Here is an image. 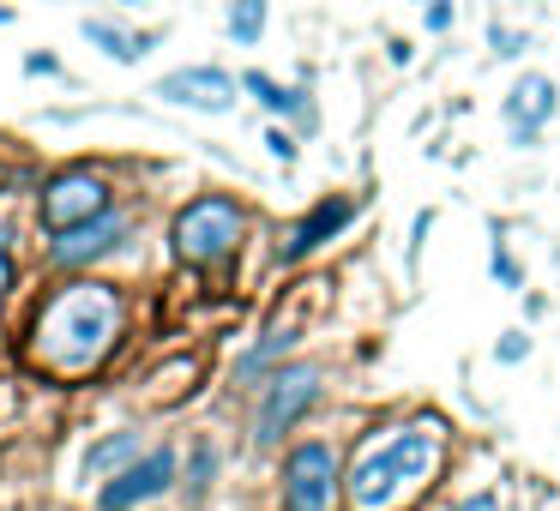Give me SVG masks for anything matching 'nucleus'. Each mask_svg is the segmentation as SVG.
I'll return each instance as SVG.
<instances>
[{
    "instance_id": "20",
    "label": "nucleus",
    "mask_w": 560,
    "mask_h": 511,
    "mask_svg": "<svg viewBox=\"0 0 560 511\" xmlns=\"http://www.w3.org/2000/svg\"><path fill=\"white\" fill-rule=\"evenodd\" d=\"M428 31H452V0H434V7H428Z\"/></svg>"
},
{
    "instance_id": "24",
    "label": "nucleus",
    "mask_w": 560,
    "mask_h": 511,
    "mask_svg": "<svg viewBox=\"0 0 560 511\" xmlns=\"http://www.w3.org/2000/svg\"><path fill=\"white\" fill-rule=\"evenodd\" d=\"M115 7H145V0H115Z\"/></svg>"
},
{
    "instance_id": "15",
    "label": "nucleus",
    "mask_w": 560,
    "mask_h": 511,
    "mask_svg": "<svg viewBox=\"0 0 560 511\" xmlns=\"http://www.w3.org/2000/svg\"><path fill=\"white\" fill-rule=\"evenodd\" d=\"M290 349H295V331H271L266 343H254V349L242 355V379H254L259 367H271L278 355H290Z\"/></svg>"
},
{
    "instance_id": "5",
    "label": "nucleus",
    "mask_w": 560,
    "mask_h": 511,
    "mask_svg": "<svg viewBox=\"0 0 560 511\" xmlns=\"http://www.w3.org/2000/svg\"><path fill=\"white\" fill-rule=\"evenodd\" d=\"M314 397H319V373H314V367H283V373L266 385V397H259L254 439H259V445L283 439V433H290V427L302 421L307 409H314Z\"/></svg>"
},
{
    "instance_id": "6",
    "label": "nucleus",
    "mask_w": 560,
    "mask_h": 511,
    "mask_svg": "<svg viewBox=\"0 0 560 511\" xmlns=\"http://www.w3.org/2000/svg\"><path fill=\"white\" fill-rule=\"evenodd\" d=\"M331 499H338L331 445H295L283 463V511H331Z\"/></svg>"
},
{
    "instance_id": "23",
    "label": "nucleus",
    "mask_w": 560,
    "mask_h": 511,
    "mask_svg": "<svg viewBox=\"0 0 560 511\" xmlns=\"http://www.w3.org/2000/svg\"><path fill=\"white\" fill-rule=\"evenodd\" d=\"M458 511H500V499H494V494H476V499H464Z\"/></svg>"
},
{
    "instance_id": "11",
    "label": "nucleus",
    "mask_w": 560,
    "mask_h": 511,
    "mask_svg": "<svg viewBox=\"0 0 560 511\" xmlns=\"http://www.w3.org/2000/svg\"><path fill=\"white\" fill-rule=\"evenodd\" d=\"M548 115H555V79H548V73L518 79V85H512V97H506L512 133H518V139H536V127H542Z\"/></svg>"
},
{
    "instance_id": "18",
    "label": "nucleus",
    "mask_w": 560,
    "mask_h": 511,
    "mask_svg": "<svg viewBox=\"0 0 560 511\" xmlns=\"http://www.w3.org/2000/svg\"><path fill=\"white\" fill-rule=\"evenodd\" d=\"M494 277L506 283V289H518V265H512V253H506V247H494Z\"/></svg>"
},
{
    "instance_id": "12",
    "label": "nucleus",
    "mask_w": 560,
    "mask_h": 511,
    "mask_svg": "<svg viewBox=\"0 0 560 511\" xmlns=\"http://www.w3.org/2000/svg\"><path fill=\"white\" fill-rule=\"evenodd\" d=\"M85 37L97 43L103 55H115V61H145L151 49H158V37L151 31H121V25H109V19H85Z\"/></svg>"
},
{
    "instance_id": "10",
    "label": "nucleus",
    "mask_w": 560,
    "mask_h": 511,
    "mask_svg": "<svg viewBox=\"0 0 560 511\" xmlns=\"http://www.w3.org/2000/svg\"><path fill=\"white\" fill-rule=\"evenodd\" d=\"M350 217H355V199H343V193H338V199H319V205L307 211L302 223H295L290 241H283V259H290V265H295V259H307L314 247H326V241H331V235H338Z\"/></svg>"
},
{
    "instance_id": "8",
    "label": "nucleus",
    "mask_w": 560,
    "mask_h": 511,
    "mask_svg": "<svg viewBox=\"0 0 560 511\" xmlns=\"http://www.w3.org/2000/svg\"><path fill=\"white\" fill-rule=\"evenodd\" d=\"M163 103H182V109H206V115H223L235 103V79L223 67H182L158 85Z\"/></svg>"
},
{
    "instance_id": "4",
    "label": "nucleus",
    "mask_w": 560,
    "mask_h": 511,
    "mask_svg": "<svg viewBox=\"0 0 560 511\" xmlns=\"http://www.w3.org/2000/svg\"><path fill=\"white\" fill-rule=\"evenodd\" d=\"M97 211H109V181H103L97 169H67L43 187V223H49L55 235L91 223Z\"/></svg>"
},
{
    "instance_id": "13",
    "label": "nucleus",
    "mask_w": 560,
    "mask_h": 511,
    "mask_svg": "<svg viewBox=\"0 0 560 511\" xmlns=\"http://www.w3.org/2000/svg\"><path fill=\"white\" fill-rule=\"evenodd\" d=\"M242 85L254 91V97L266 103L271 115H295V121H302V127H314V109H307V97H302V91H283L278 79H266V73H247Z\"/></svg>"
},
{
    "instance_id": "9",
    "label": "nucleus",
    "mask_w": 560,
    "mask_h": 511,
    "mask_svg": "<svg viewBox=\"0 0 560 511\" xmlns=\"http://www.w3.org/2000/svg\"><path fill=\"white\" fill-rule=\"evenodd\" d=\"M121 235H127V217H121V211H97L91 223L67 229L61 241L49 247V259H55V265H91V259H103L115 241H121Z\"/></svg>"
},
{
    "instance_id": "3",
    "label": "nucleus",
    "mask_w": 560,
    "mask_h": 511,
    "mask_svg": "<svg viewBox=\"0 0 560 511\" xmlns=\"http://www.w3.org/2000/svg\"><path fill=\"white\" fill-rule=\"evenodd\" d=\"M235 241H242V205L223 193L194 199L175 217V259H187V265H223L235 253Z\"/></svg>"
},
{
    "instance_id": "22",
    "label": "nucleus",
    "mask_w": 560,
    "mask_h": 511,
    "mask_svg": "<svg viewBox=\"0 0 560 511\" xmlns=\"http://www.w3.org/2000/svg\"><path fill=\"white\" fill-rule=\"evenodd\" d=\"M25 67H31V73H43V79H49V73H61V61H55V55H31Z\"/></svg>"
},
{
    "instance_id": "14",
    "label": "nucleus",
    "mask_w": 560,
    "mask_h": 511,
    "mask_svg": "<svg viewBox=\"0 0 560 511\" xmlns=\"http://www.w3.org/2000/svg\"><path fill=\"white\" fill-rule=\"evenodd\" d=\"M259 31H266V0H230V37L254 49Z\"/></svg>"
},
{
    "instance_id": "2",
    "label": "nucleus",
    "mask_w": 560,
    "mask_h": 511,
    "mask_svg": "<svg viewBox=\"0 0 560 511\" xmlns=\"http://www.w3.org/2000/svg\"><path fill=\"white\" fill-rule=\"evenodd\" d=\"M440 470V427H386L380 439H368V451L350 463V494L355 511H398L404 499H416Z\"/></svg>"
},
{
    "instance_id": "21",
    "label": "nucleus",
    "mask_w": 560,
    "mask_h": 511,
    "mask_svg": "<svg viewBox=\"0 0 560 511\" xmlns=\"http://www.w3.org/2000/svg\"><path fill=\"white\" fill-rule=\"evenodd\" d=\"M266 145H271V157H283V163H290V157H295V139H290V133H271V139H266Z\"/></svg>"
},
{
    "instance_id": "7",
    "label": "nucleus",
    "mask_w": 560,
    "mask_h": 511,
    "mask_svg": "<svg viewBox=\"0 0 560 511\" xmlns=\"http://www.w3.org/2000/svg\"><path fill=\"white\" fill-rule=\"evenodd\" d=\"M170 487H175V451L163 445V451H145L139 463H127V470L97 494V506L103 511H133V506H145V499L170 494Z\"/></svg>"
},
{
    "instance_id": "19",
    "label": "nucleus",
    "mask_w": 560,
    "mask_h": 511,
    "mask_svg": "<svg viewBox=\"0 0 560 511\" xmlns=\"http://www.w3.org/2000/svg\"><path fill=\"white\" fill-rule=\"evenodd\" d=\"M488 43H494L500 55H518V49H524V37H518V31H500V25L488 31Z\"/></svg>"
},
{
    "instance_id": "17",
    "label": "nucleus",
    "mask_w": 560,
    "mask_h": 511,
    "mask_svg": "<svg viewBox=\"0 0 560 511\" xmlns=\"http://www.w3.org/2000/svg\"><path fill=\"white\" fill-rule=\"evenodd\" d=\"M13 289V235L0 229V295Z\"/></svg>"
},
{
    "instance_id": "16",
    "label": "nucleus",
    "mask_w": 560,
    "mask_h": 511,
    "mask_svg": "<svg viewBox=\"0 0 560 511\" xmlns=\"http://www.w3.org/2000/svg\"><path fill=\"white\" fill-rule=\"evenodd\" d=\"M133 451H139V439H133V433H115V439H103V445L91 451V475H103L109 463H127Z\"/></svg>"
},
{
    "instance_id": "1",
    "label": "nucleus",
    "mask_w": 560,
    "mask_h": 511,
    "mask_svg": "<svg viewBox=\"0 0 560 511\" xmlns=\"http://www.w3.org/2000/svg\"><path fill=\"white\" fill-rule=\"evenodd\" d=\"M121 319H127L121 295L109 283H67V289H55L37 307L25 355H31V367H43L55 379H79L91 367H103V355L121 337Z\"/></svg>"
}]
</instances>
